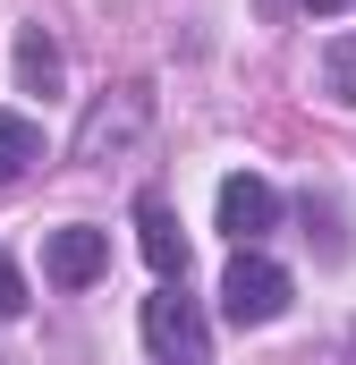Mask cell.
<instances>
[{
  "mask_svg": "<svg viewBox=\"0 0 356 365\" xmlns=\"http://www.w3.org/2000/svg\"><path fill=\"white\" fill-rule=\"evenodd\" d=\"M271 221H280V195H271V179H255V170L221 179V230H229L238 247H255V238H271Z\"/></svg>",
  "mask_w": 356,
  "mask_h": 365,
  "instance_id": "cell-5",
  "label": "cell"
},
{
  "mask_svg": "<svg viewBox=\"0 0 356 365\" xmlns=\"http://www.w3.org/2000/svg\"><path fill=\"white\" fill-rule=\"evenodd\" d=\"M9 314H26V280H17L9 255H0V323H9Z\"/></svg>",
  "mask_w": 356,
  "mask_h": 365,
  "instance_id": "cell-10",
  "label": "cell"
},
{
  "mask_svg": "<svg viewBox=\"0 0 356 365\" xmlns=\"http://www.w3.org/2000/svg\"><path fill=\"white\" fill-rule=\"evenodd\" d=\"M0 365H9V357H0Z\"/></svg>",
  "mask_w": 356,
  "mask_h": 365,
  "instance_id": "cell-13",
  "label": "cell"
},
{
  "mask_svg": "<svg viewBox=\"0 0 356 365\" xmlns=\"http://www.w3.org/2000/svg\"><path fill=\"white\" fill-rule=\"evenodd\" d=\"M60 77H68L60 43H51L43 26H26V34H17V86H26V93H60Z\"/></svg>",
  "mask_w": 356,
  "mask_h": 365,
  "instance_id": "cell-7",
  "label": "cell"
},
{
  "mask_svg": "<svg viewBox=\"0 0 356 365\" xmlns=\"http://www.w3.org/2000/svg\"><path fill=\"white\" fill-rule=\"evenodd\" d=\"M348 357H356V331H348Z\"/></svg>",
  "mask_w": 356,
  "mask_h": 365,
  "instance_id": "cell-12",
  "label": "cell"
},
{
  "mask_svg": "<svg viewBox=\"0 0 356 365\" xmlns=\"http://www.w3.org/2000/svg\"><path fill=\"white\" fill-rule=\"evenodd\" d=\"M145 349L162 365H212V331H204V314H195V297L178 280H162L145 297Z\"/></svg>",
  "mask_w": 356,
  "mask_h": 365,
  "instance_id": "cell-2",
  "label": "cell"
},
{
  "mask_svg": "<svg viewBox=\"0 0 356 365\" xmlns=\"http://www.w3.org/2000/svg\"><path fill=\"white\" fill-rule=\"evenodd\" d=\"M136 247L162 280H187V230H178V212L162 195H136Z\"/></svg>",
  "mask_w": 356,
  "mask_h": 365,
  "instance_id": "cell-6",
  "label": "cell"
},
{
  "mask_svg": "<svg viewBox=\"0 0 356 365\" xmlns=\"http://www.w3.org/2000/svg\"><path fill=\"white\" fill-rule=\"evenodd\" d=\"M323 93L340 110H356V34H331L323 43Z\"/></svg>",
  "mask_w": 356,
  "mask_h": 365,
  "instance_id": "cell-9",
  "label": "cell"
},
{
  "mask_svg": "<svg viewBox=\"0 0 356 365\" xmlns=\"http://www.w3.org/2000/svg\"><path fill=\"white\" fill-rule=\"evenodd\" d=\"M145 128H153V93H145V86L102 93V102L85 110V128H77V162H119Z\"/></svg>",
  "mask_w": 356,
  "mask_h": 365,
  "instance_id": "cell-3",
  "label": "cell"
},
{
  "mask_svg": "<svg viewBox=\"0 0 356 365\" xmlns=\"http://www.w3.org/2000/svg\"><path fill=\"white\" fill-rule=\"evenodd\" d=\"M34 162H43V128L17 119V110H0V187H17Z\"/></svg>",
  "mask_w": 356,
  "mask_h": 365,
  "instance_id": "cell-8",
  "label": "cell"
},
{
  "mask_svg": "<svg viewBox=\"0 0 356 365\" xmlns=\"http://www.w3.org/2000/svg\"><path fill=\"white\" fill-rule=\"evenodd\" d=\"M288 297H297V280L280 272L271 255H255V247H246V255L221 272V314H229L238 331H263V323H280V314H288Z\"/></svg>",
  "mask_w": 356,
  "mask_h": 365,
  "instance_id": "cell-1",
  "label": "cell"
},
{
  "mask_svg": "<svg viewBox=\"0 0 356 365\" xmlns=\"http://www.w3.org/2000/svg\"><path fill=\"white\" fill-rule=\"evenodd\" d=\"M297 9H305V17H331V9H340V0H297Z\"/></svg>",
  "mask_w": 356,
  "mask_h": 365,
  "instance_id": "cell-11",
  "label": "cell"
},
{
  "mask_svg": "<svg viewBox=\"0 0 356 365\" xmlns=\"http://www.w3.org/2000/svg\"><path fill=\"white\" fill-rule=\"evenodd\" d=\"M110 272V230H51V247H43V280L51 289H85V280Z\"/></svg>",
  "mask_w": 356,
  "mask_h": 365,
  "instance_id": "cell-4",
  "label": "cell"
}]
</instances>
